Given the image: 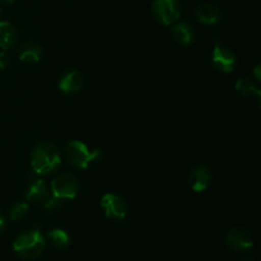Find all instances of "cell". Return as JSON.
Returning a JSON list of instances; mask_svg holds the SVG:
<instances>
[{"instance_id": "cell-1", "label": "cell", "mask_w": 261, "mask_h": 261, "mask_svg": "<svg viewBox=\"0 0 261 261\" xmlns=\"http://www.w3.org/2000/svg\"><path fill=\"white\" fill-rule=\"evenodd\" d=\"M61 165V154L58 148L48 142H41L33 147L31 153V166L33 172L46 176L55 172Z\"/></svg>"}, {"instance_id": "cell-2", "label": "cell", "mask_w": 261, "mask_h": 261, "mask_svg": "<svg viewBox=\"0 0 261 261\" xmlns=\"http://www.w3.org/2000/svg\"><path fill=\"white\" fill-rule=\"evenodd\" d=\"M46 240L38 228L23 232L13 242V250L23 260H36L43 254Z\"/></svg>"}, {"instance_id": "cell-3", "label": "cell", "mask_w": 261, "mask_h": 261, "mask_svg": "<svg viewBox=\"0 0 261 261\" xmlns=\"http://www.w3.org/2000/svg\"><path fill=\"white\" fill-rule=\"evenodd\" d=\"M65 158L73 167L86 170L92 163L101 162L103 153L99 149H89L86 143L81 140H71L65 147Z\"/></svg>"}, {"instance_id": "cell-4", "label": "cell", "mask_w": 261, "mask_h": 261, "mask_svg": "<svg viewBox=\"0 0 261 261\" xmlns=\"http://www.w3.org/2000/svg\"><path fill=\"white\" fill-rule=\"evenodd\" d=\"M152 14L161 24H173L181 17L180 0H153Z\"/></svg>"}, {"instance_id": "cell-5", "label": "cell", "mask_w": 261, "mask_h": 261, "mask_svg": "<svg viewBox=\"0 0 261 261\" xmlns=\"http://www.w3.org/2000/svg\"><path fill=\"white\" fill-rule=\"evenodd\" d=\"M79 182L75 176L70 173H60L51 182V194L65 201L78 195Z\"/></svg>"}, {"instance_id": "cell-6", "label": "cell", "mask_w": 261, "mask_h": 261, "mask_svg": "<svg viewBox=\"0 0 261 261\" xmlns=\"http://www.w3.org/2000/svg\"><path fill=\"white\" fill-rule=\"evenodd\" d=\"M212 65L221 73H232L236 69L237 59L232 50L221 42H217L212 54Z\"/></svg>"}, {"instance_id": "cell-7", "label": "cell", "mask_w": 261, "mask_h": 261, "mask_svg": "<svg viewBox=\"0 0 261 261\" xmlns=\"http://www.w3.org/2000/svg\"><path fill=\"white\" fill-rule=\"evenodd\" d=\"M101 208L109 219L121 221L127 214V204L122 196L117 194H105L101 199Z\"/></svg>"}, {"instance_id": "cell-8", "label": "cell", "mask_w": 261, "mask_h": 261, "mask_svg": "<svg viewBox=\"0 0 261 261\" xmlns=\"http://www.w3.org/2000/svg\"><path fill=\"white\" fill-rule=\"evenodd\" d=\"M226 244L229 249L234 250V251L245 252L254 247V237L247 229L234 227L227 232Z\"/></svg>"}, {"instance_id": "cell-9", "label": "cell", "mask_w": 261, "mask_h": 261, "mask_svg": "<svg viewBox=\"0 0 261 261\" xmlns=\"http://www.w3.org/2000/svg\"><path fill=\"white\" fill-rule=\"evenodd\" d=\"M212 180H213L212 171L204 165L195 166L190 171L188 177L189 186L195 193H203V191H205L211 186Z\"/></svg>"}, {"instance_id": "cell-10", "label": "cell", "mask_w": 261, "mask_h": 261, "mask_svg": "<svg viewBox=\"0 0 261 261\" xmlns=\"http://www.w3.org/2000/svg\"><path fill=\"white\" fill-rule=\"evenodd\" d=\"M195 17L201 24L216 25L222 20V12L217 5L203 3L195 9Z\"/></svg>"}, {"instance_id": "cell-11", "label": "cell", "mask_w": 261, "mask_h": 261, "mask_svg": "<svg viewBox=\"0 0 261 261\" xmlns=\"http://www.w3.org/2000/svg\"><path fill=\"white\" fill-rule=\"evenodd\" d=\"M50 189L42 178H35L31 181L25 190V199L31 203H43L50 195Z\"/></svg>"}, {"instance_id": "cell-12", "label": "cell", "mask_w": 261, "mask_h": 261, "mask_svg": "<svg viewBox=\"0 0 261 261\" xmlns=\"http://www.w3.org/2000/svg\"><path fill=\"white\" fill-rule=\"evenodd\" d=\"M84 84V76L79 70H70L64 74L59 81V88L64 93H75L82 89Z\"/></svg>"}, {"instance_id": "cell-13", "label": "cell", "mask_w": 261, "mask_h": 261, "mask_svg": "<svg viewBox=\"0 0 261 261\" xmlns=\"http://www.w3.org/2000/svg\"><path fill=\"white\" fill-rule=\"evenodd\" d=\"M171 36L180 45H190L195 38V30L188 22H176L171 28Z\"/></svg>"}, {"instance_id": "cell-14", "label": "cell", "mask_w": 261, "mask_h": 261, "mask_svg": "<svg viewBox=\"0 0 261 261\" xmlns=\"http://www.w3.org/2000/svg\"><path fill=\"white\" fill-rule=\"evenodd\" d=\"M43 55L42 47L35 42H24L19 46L18 50V58L22 63L36 64L41 60Z\"/></svg>"}, {"instance_id": "cell-15", "label": "cell", "mask_w": 261, "mask_h": 261, "mask_svg": "<svg viewBox=\"0 0 261 261\" xmlns=\"http://www.w3.org/2000/svg\"><path fill=\"white\" fill-rule=\"evenodd\" d=\"M18 41V32L14 25L9 22H0V47L4 51L10 50Z\"/></svg>"}, {"instance_id": "cell-16", "label": "cell", "mask_w": 261, "mask_h": 261, "mask_svg": "<svg viewBox=\"0 0 261 261\" xmlns=\"http://www.w3.org/2000/svg\"><path fill=\"white\" fill-rule=\"evenodd\" d=\"M234 88H236L237 93H240L244 97H256L257 99H260L261 97L260 89L257 88L254 81L249 78V76H242V78L237 79Z\"/></svg>"}, {"instance_id": "cell-17", "label": "cell", "mask_w": 261, "mask_h": 261, "mask_svg": "<svg viewBox=\"0 0 261 261\" xmlns=\"http://www.w3.org/2000/svg\"><path fill=\"white\" fill-rule=\"evenodd\" d=\"M47 240L50 241V244L53 245L54 247L59 250L68 249L70 246V234L66 231L61 228H55L51 229L47 233Z\"/></svg>"}, {"instance_id": "cell-18", "label": "cell", "mask_w": 261, "mask_h": 261, "mask_svg": "<svg viewBox=\"0 0 261 261\" xmlns=\"http://www.w3.org/2000/svg\"><path fill=\"white\" fill-rule=\"evenodd\" d=\"M28 209H30V206H28V204L25 201H15L9 209L10 221L17 222L23 219L28 214Z\"/></svg>"}, {"instance_id": "cell-19", "label": "cell", "mask_w": 261, "mask_h": 261, "mask_svg": "<svg viewBox=\"0 0 261 261\" xmlns=\"http://www.w3.org/2000/svg\"><path fill=\"white\" fill-rule=\"evenodd\" d=\"M42 204L43 208L47 209V211H58V209H60L61 206H63L64 201L60 200L59 198H56V196H54L53 194H50L48 198L46 199Z\"/></svg>"}, {"instance_id": "cell-20", "label": "cell", "mask_w": 261, "mask_h": 261, "mask_svg": "<svg viewBox=\"0 0 261 261\" xmlns=\"http://www.w3.org/2000/svg\"><path fill=\"white\" fill-rule=\"evenodd\" d=\"M10 64V56L8 55L7 51H0V69L8 68Z\"/></svg>"}, {"instance_id": "cell-21", "label": "cell", "mask_w": 261, "mask_h": 261, "mask_svg": "<svg viewBox=\"0 0 261 261\" xmlns=\"http://www.w3.org/2000/svg\"><path fill=\"white\" fill-rule=\"evenodd\" d=\"M5 226H7V221H5L4 214L0 212V233H3V231L5 229Z\"/></svg>"}, {"instance_id": "cell-22", "label": "cell", "mask_w": 261, "mask_h": 261, "mask_svg": "<svg viewBox=\"0 0 261 261\" xmlns=\"http://www.w3.org/2000/svg\"><path fill=\"white\" fill-rule=\"evenodd\" d=\"M260 65H256V68H255V70H254V73H255V78L257 79V81H260V78H261V75H260Z\"/></svg>"}, {"instance_id": "cell-23", "label": "cell", "mask_w": 261, "mask_h": 261, "mask_svg": "<svg viewBox=\"0 0 261 261\" xmlns=\"http://www.w3.org/2000/svg\"><path fill=\"white\" fill-rule=\"evenodd\" d=\"M236 261H254V259H251V257L249 256H245V257H240V259H237Z\"/></svg>"}, {"instance_id": "cell-24", "label": "cell", "mask_w": 261, "mask_h": 261, "mask_svg": "<svg viewBox=\"0 0 261 261\" xmlns=\"http://www.w3.org/2000/svg\"><path fill=\"white\" fill-rule=\"evenodd\" d=\"M3 3H5V4H13V3L15 2V0H2Z\"/></svg>"}]
</instances>
